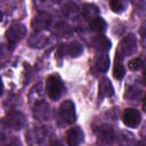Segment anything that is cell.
<instances>
[{"instance_id": "cell-1", "label": "cell", "mask_w": 146, "mask_h": 146, "mask_svg": "<svg viewBox=\"0 0 146 146\" xmlns=\"http://www.w3.org/2000/svg\"><path fill=\"white\" fill-rule=\"evenodd\" d=\"M63 91V82L57 75H50L46 80V92L51 99H57Z\"/></svg>"}, {"instance_id": "cell-2", "label": "cell", "mask_w": 146, "mask_h": 146, "mask_svg": "<svg viewBox=\"0 0 146 146\" xmlns=\"http://www.w3.org/2000/svg\"><path fill=\"white\" fill-rule=\"evenodd\" d=\"M122 120H123V123L127 127L136 128V127L139 125V123L141 121V116H140V113L136 108H127L123 112Z\"/></svg>"}, {"instance_id": "cell-3", "label": "cell", "mask_w": 146, "mask_h": 146, "mask_svg": "<svg viewBox=\"0 0 146 146\" xmlns=\"http://www.w3.org/2000/svg\"><path fill=\"white\" fill-rule=\"evenodd\" d=\"M60 117L66 123H72L75 120V112H74V105L72 102L67 100L62 104L60 106Z\"/></svg>"}, {"instance_id": "cell-4", "label": "cell", "mask_w": 146, "mask_h": 146, "mask_svg": "<svg viewBox=\"0 0 146 146\" xmlns=\"http://www.w3.org/2000/svg\"><path fill=\"white\" fill-rule=\"evenodd\" d=\"M82 139H83V133L78 127L71 128L67 131V143L70 146H79Z\"/></svg>"}, {"instance_id": "cell-5", "label": "cell", "mask_w": 146, "mask_h": 146, "mask_svg": "<svg viewBox=\"0 0 146 146\" xmlns=\"http://www.w3.org/2000/svg\"><path fill=\"white\" fill-rule=\"evenodd\" d=\"M113 95V87L108 79L103 78L99 81V97H110Z\"/></svg>"}, {"instance_id": "cell-6", "label": "cell", "mask_w": 146, "mask_h": 146, "mask_svg": "<svg viewBox=\"0 0 146 146\" xmlns=\"http://www.w3.org/2000/svg\"><path fill=\"white\" fill-rule=\"evenodd\" d=\"M90 29L95 32H104L106 30V22L102 17H96L90 22Z\"/></svg>"}, {"instance_id": "cell-7", "label": "cell", "mask_w": 146, "mask_h": 146, "mask_svg": "<svg viewBox=\"0 0 146 146\" xmlns=\"http://www.w3.org/2000/svg\"><path fill=\"white\" fill-rule=\"evenodd\" d=\"M92 42H94L95 48L99 50H107L108 48H111V42L104 36H97L96 39H94Z\"/></svg>"}, {"instance_id": "cell-8", "label": "cell", "mask_w": 146, "mask_h": 146, "mask_svg": "<svg viewBox=\"0 0 146 146\" xmlns=\"http://www.w3.org/2000/svg\"><path fill=\"white\" fill-rule=\"evenodd\" d=\"M125 74V70H124V66L123 64L121 63V60H115V64H114V67H113V75L115 79L117 80H121Z\"/></svg>"}, {"instance_id": "cell-9", "label": "cell", "mask_w": 146, "mask_h": 146, "mask_svg": "<svg viewBox=\"0 0 146 146\" xmlns=\"http://www.w3.org/2000/svg\"><path fill=\"white\" fill-rule=\"evenodd\" d=\"M110 7L112 8L113 11L121 13L125 8V2H123L121 0H112V1H110Z\"/></svg>"}, {"instance_id": "cell-10", "label": "cell", "mask_w": 146, "mask_h": 146, "mask_svg": "<svg viewBox=\"0 0 146 146\" xmlns=\"http://www.w3.org/2000/svg\"><path fill=\"white\" fill-rule=\"evenodd\" d=\"M108 64H110L108 57H107L106 55H103V56H100V57L98 58L96 66L98 67V70H99V71H106V70H107Z\"/></svg>"}, {"instance_id": "cell-11", "label": "cell", "mask_w": 146, "mask_h": 146, "mask_svg": "<svg viewBox=\"0 0 146 146\" xmlns=\"http://www.w3.org/2000/svg\"><path fill=\"white\" fill-rule=\"evenodd\" d=\"M143 65H144V63L140 58H133L128 63V66L131 71H138L143 67Z\"/></svg>"}, {"instance_id": "cell-12", "label": "cell", "mask_w": 146, "mask_h": 146, "mask_svg": "<svg viewBox=\"0 0 146 146\" xmlns=\"http://www.w3.org/2000/svg\"><path fill=\"white\" fill-rule=\"evenodd\" d=\"M2 90H3V84H2V81H1V79H0V95H1Z\"/></svg>"}, {"instance_id": "cell-13", "label": "cell", "mask_w": 146, "mask_h": 146, "mask_svg": "<svg viewBox=\"0 0 146 146\" xmlns=\"http://www.w3.org/2000/svg\"><path fill=\"white\" fill-rule=\"evenodd\" d=\"M1 21H2V13L0 11V22H1Z\"/></svg>"}]
</instances>
